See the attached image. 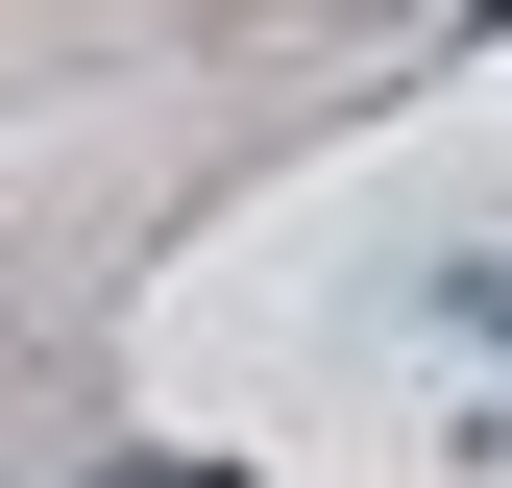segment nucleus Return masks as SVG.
I'll use <instances>...</instances> for the list:
<instances>
[{
    "label": "nucleus",
    "mask_w": 512,
    "mask_h": 488,
    "mask_svg": "<svg viewBox=\"0 0 512 488\" xmlns=\"http://www.w3.org/2000/svg\"><path fill=\"white\" fill-rule=\"evenodd\" d=\"M98 488H244V464H98Z\"/></svg>",
    "instance_id": "1"
}]
</instances>
